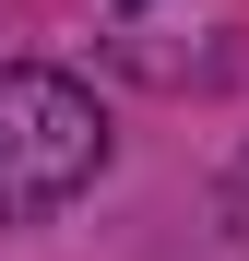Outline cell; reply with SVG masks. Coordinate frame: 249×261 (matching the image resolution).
<instances>
[{"instance_id":"obj_2","label":"cell","mask_w":249,"mask_h":261,"mask_svg":"<svg viewBox=\"0 0 249 261\" xmlns=\"http://www.w3.org/2000/svg\"><path fill=\"white\" fill-rule=\"evenodd\" d=\"M131 12H154V0H131Z\"/></svg>"},{"instance_id":"obj_1","label":"cell","mask_w":249,"mask_h":261,"mask_svg":"<svg viewBox=\"0 0 249 261\" xmlns=\"http://www.w3.org/2000/svg\"><path fill=\"white\" fill-rule=\"evenodd\" d=\"M107 178V107L48 60H0V226H48Z\"/></svg>"}]
</instances>
